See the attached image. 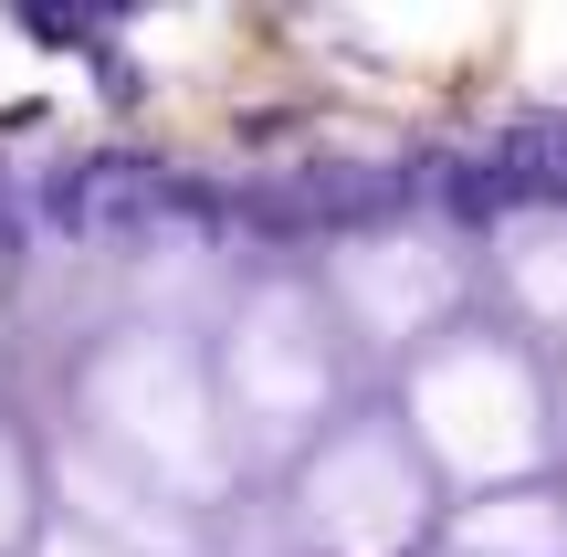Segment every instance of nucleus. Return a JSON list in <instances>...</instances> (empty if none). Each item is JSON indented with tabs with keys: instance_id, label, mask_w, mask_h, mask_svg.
I'll use <instances>...</instances> for the list:
<instances>
[{
	"instance_id": "obj_1",
	"label": "nucleus",
	"mask_w": 567,
	"mask_h": 557,
	"mask_svg": "<svg viewBox=\"0 0 567 557\" xmlns=\"http://www.w3.org/2000/svg\"><path fill=\"white\" fill-rule=\"evenodd\" d=\"M95 411H105V432H126L137 453H158V463H210V411H200V379L179 369L168 348H116L105 358V379H95Z\"/></svg>"
},
{
	"instance_id": "obj_3",
	"label": "nucleus",
	"mask_w": 567,
	"mask_h": 557,
	"mask_svg": "<svg viewBox=\"0 0 567 557\" xmlns=\"http://www.w3.org/2000/svg\"><path fill=\"white\" fill-rule=\"evenodd\" d=\"M11 526H21V453L0 442V537H11Z\"/></svg>"
},
{
	"instance_id": "obj_4",
	"label": "nucleus",
	"mask_w": 567,
	"mask_h": 557,
	"mask_svg": "<svg viewBox=\"0 0 567 557\" xmlns=\"http://www.w3.org/2000/svg\"><path fill=\"white\" fill-rule=\"evenodd\" d=\"M63 557H84V547H63Z\"/></svg>"
},
{
	"instance_id": "obj_2",
	"label": "nucleus",
	"mask_w": 567,
	"mask_h": 557,
	"mask_svg": "<svg viewBox=\"0 0 567 557\" xmlns=\"http://www.w3.org/2000/svg\"><path fill=\"white\" fill-rule=\"evenodd\" d=\"M243 379H252V400H284V411H305V400H316V348H305V316H284V306H264L252 316V337H243Z\"/></svg>"
}]
</instances>
